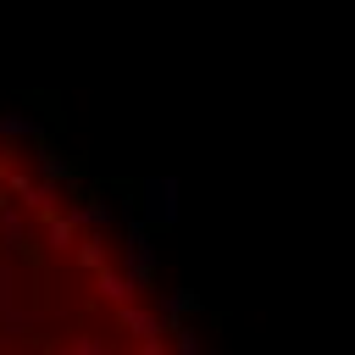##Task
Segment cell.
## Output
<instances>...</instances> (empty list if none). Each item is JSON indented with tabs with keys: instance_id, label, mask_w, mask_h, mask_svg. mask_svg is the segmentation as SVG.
Listing matches in <instances>:
<instances>
[{
	"instance_id": "1",
	"label": "cell",
	"mask_w": 355,
	"mask_h": 355,
	"mask_svg": "<svg viewBox=\"0 0 355 355\" xmlns=\"http://www.w3.org/2000/svg\"><path fill=\"white\" fill-rule=\"evenodd\" d=\"M133 205L150 227H178V178H144L133 189Z\"/></svg>"
},
{
	"instance_id": "2",
	"label": "cell",
	"mask_w": 355,
	"mask_h": 355,
	"mask_svg": "<svg viewBox=\"0 0 355 355\" xmlns=\"http://www.w3.org/2000/svg\"><path fill=\"white\" fill-rule=\"evenodd\" d=\"M6 183H11V194L22 200V211H33V216H44V211H55V183H33V178H22L17 166L6 172Z\"/></svg>"
},
{
	"instance_id": "3",
	"label": "cell",
	"mask_w": 355,
	"mask_h": 355,
	"mask_svg": "<svg viewBox=\"0 0 355 355\" xmlns=\"http://www.w3.org/2000/svg\"><path fill=\"white\" fill-rule=\"evenodd\" d=\"M67 216L78 222V233H105V227L116 222V205H111V200H100V194H89V200H78Z\"/></svg>"
},
{
	"instance_id": "4",
	"label": "cell",
	"mask_w": 355,
	"mask_h": 355,
	"mask_svg": "<svg viewBox=\"0 0 355 355\" xmlns=\"http://www.w3.org/2000/svg\"><path fill=\"white\" fill-rule=\"evenodd\" d=\"M194 311H200V294H194V288H183V283L155 294V316H161L166 327H172V322H183V316H194Z\"/></svg>"
},
{
	"instance_id": "5",
	"label": "cell",
	"mask_w": 355,
	"mask_h": 355,
	"mask_svg": "<svg viewBox=\"0 0 355 355\" xmlns=\"http://www.w3.org/2000/svg\"><path fill=\"white\" fill-rule=\"evenodd\" d=\"M28 239H33L28 211H22V205H0V250H6V255H17Z\"/></svg>"
},
{
	"instance_id": "6",
	"label": "cell",
	"mask_w": 355,
	"mask_h": 355,
	"mask_svg": "<svg viewBox=\"0 0 355 355\" xmlns=\"http://www.w3.org/2000/svg\"><path fill=\"white\" fill-rule=\"evenodd\" d=\"M116 322H122V333H133V338H161V333H166V322H161L155 311H139L133 300L116 305Z\"/></svg>"
},
{
	"instance_id": "7",
	"label": "cell",
	"mask_w": 355,
	"mask_h": 355,
	"mask_svg": "<svg viewBox=\"0 0 355 355\" xmlns=\"http://www.w3.org/2000/svg\"><path fill=\"white\" fill-rule=\"evenodd\" d=\"M33 172H39L44 183H55V189H61V183H72V166H67V155H55L44 139H33Z\"/></svg>"
},
{
	"instance_id": "8",
	"label": "cell",
	"mask_w": 355,
	"mask_h": 355,
	"mask_svg": "<svg viewBox=\"0 0 355 355\" xmlns=\"http://www.w3.org/2000/svg\"><path fill=\"white\" fill-rule=\"evenodd\" d=\"M72 244H78V222H72L67 211H61V216L44 211V250H50V255H67Z\"/></svg>"
},
{
	"instance_id": "9",
	"label": "cell",
	"mask_w": 355,
	"mask_h": 355,
	"mask_svg": "<svg viewBox=\"0 0 355 355\" xmlns=\"http://www.w3.org/2000/svg\"><path fill=\"white\" fill-rule=\"evenodd\" d=\"M94 283H100V300H105V305H122V300H133V294H139V288H133V277H128L122 266H111V261L94 272Z\"/></svg>"
},
{
	"instance_id": "10",
	"label": "cell",
	"mask_w": 355,
	"mask_h": 355,
	"mask_svg": "<svg viewBox=\"0 0 355 355\" xmlns=\"http://www.w3.org/2000/svg\"><path fill=\"white\" fill-rule=\"evenodd\" d=\"M39 133H44V122L33 111H17V105L0 111V139H39Z\"/></svg>"
},
{
	"instance_id": "11",
	"label": "cell",
	"mask_w": 355,
	"mask_h": 355,
	"mask_svg": "<svg viewBox=\"0 0 355 355\" xmlns=\"http://www.w3.org/2000/svg\"><path fill=\"white\" fill-rule=\"evenodd\" d=\"M72 250H78V266H89V272H100V266H105V239H100V233L78 239Z\"/></svg>"
},
{
	"instance_id": "12",
	"label": "cell",
	"mask_w": 355,
	"mask_h": 355,
	"mask_svg": "<svg viewBox=\"0 0 355 355\" xmlns=\"http://www.w3.org/2000/svg\"><path fill=\"white\" fill-rule=\"evenodd\" d=\"M166 338H172V355H200V333L189 327V316H183V322H172V327H166Z\"/></svg>"
},
{
	"instance_id": "13",
	"label": "cell",
	"mask_w": 355,
	"mask_h": 355,
	"mask_svg": "<svg viewBox=\"0 0 355 355\" xmlns=\"http://www.w3.org/2000/svg\"><path fill=\"white\" fill-rule=\"evenodd\" d=\"M61 355H105V338H100V333H78Z\"/></svg>"
}]
</instances>
